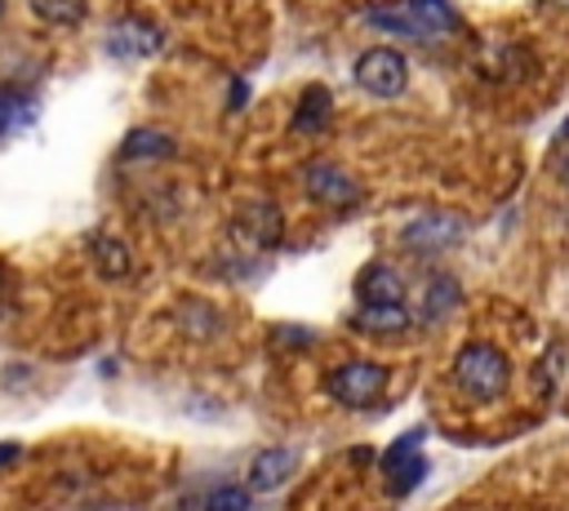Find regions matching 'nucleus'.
I'll list each match as a JSON object with an SVG mask.
<instances>
[{"label":"nucleus","instance_id":"nucleus-1","mask_svg":"<svg viewBox=\"0 0 569 511\" xmlns=\"http://www.w3.org/2000/svg\"><path fill=\"white\" fill-rule=\"evenodd\" d=\"M507 378H511V364L493 342H467L453 360V382L480 404L498 400L507 391Z\"/></svg>","mask_w":569,"mask_h":511},{"label":"nucleus","instance_id":"nucleus-2","mask_svg":"<svg viewBox=\"0 0 569 511\" xmlns=\"http://www.w3.org/2000/svg\"><path fill=\"white\" fill-rule=\"evenodd\" d=\"M369 27H382V31H400V36H445L458 27V13L449 0H400L391 9H369Z\"/></svg>","mask_w":569,"mask_h":511},{"label":"nucleus","instance_id":"nucleus-3","mask_svg":"<svg viewBox=\"0 0 569 511\" xmlns=\"http://www.w3.org/2000/svg\"><path fill=\"white\" fill-rule=\"evenodd\" d=\"M382 387H387V369L373 364V360H347V364H338V369L325 378V391H329L338 404H347V409L373 404V400L382 395Z\"/></svg>","mask_w":569,"mask_h":511},{"label":"nucleus","instance_id":"nucleus-4","mask_svg":"<svg viewBox=\"0 0 569 511\" xmlns=\"http://www.w3.org/2000/svg\"><path fill=\"white\" fill-rule=\"evenodd\" d=\"M351 76H356V84L365 89V93H373V98H396V93H405V84H409V62H405V53L400 49H369V53H360V62L351 67Z\"/></svg>","mask_w":569,"mask_h":511},{"label":"nucleus","instance_id":"nucleus-5","mask_svg":"<svg viewBox=\"0 0 569 511\" xmlns=\"http://www.w3.org/2000/svg\"><path fill=\"white\" fill-rule=\"evenodd\" d=\"M462 231H467V222H462L458 213L431 209V213L409 218V222L400 227V240H405V249H413V253H445V249H453V244L462 240Z\"/></svg>","mask_w":569,"mask_h":511},{"label":"nucleus","instance_id":"nucleus-6","mask_svg":"<svg viewBox=\"0 0 569 511\" xmlns=\"http://www.w3.org/2000/svg\"><path fill=\"white\" fill-rule=\"evenodd\" d=\"M307 196L320 200V204H333V209H347V204H360V187L338 169V164H311L307 178H302Z\"/></svg>","mask_w":569,"mask_h":511},{"label":"nucleus","instance_id":"nucleus-7","mask_svg":"<svg viewBox=\"0 0 569 511\" xmlns=\"http://www.w3.org/2000/svg\"><path fill=\"white\" fill-rule=\"evenodd\" d=\"M160 44H164V36L151 22H138V18H124L107 31V53L111 58H151Z\"/></svg>","mask_w":569,"mask_h":511},{"label":"nucleus","instance_id":"nucleus-8","mask_svg":"<svg viewBox=\"0 0 569 511\" xmlns=\"http://www.w3.org/2000/svg\"><path fill=\"white\" fill-rule=\"evenodd\" d=\"M293 467H298L293 449H262L249 462V493H276L293 475Z\"/></svg>","mask_w":569,"mask_h":511},{"label":"nucleus","instance_id":"nucleus-9","mask_svg":"<svg viewBox=\"0 0 569 511\" xmlns=\"http://www.w3.org/2000/svg\"><path fill=\"white\" fill-rule=\"evenodd\" d=\"M356 293H360L365 307H396V302H405V280H400V271L373 262V267H365Z\"/></svg>","mask_w":569,"mask_h":511},{"label":"nucleus","instance_id":"nucleus-10","mask_svg":"<svg viewBox=\"0 0 569 511\" xmlns=\"http://www.w3.org/2000/svg\"><path fill=\"white\" fill-rule=\"evenodd\" d=\"M89 253H93V262H98V271H102L107 280H124V275L133 271V258H129L124 240H116L111 231H93V236H89Z\"/></svg>","mask_w":569,"mask_h":511},{"label":"nucleus","instance_id":"nucleus-11","mask_svg":"<svg viewBox=\"0 0 569 511\" xmlns=\"http://www.w3.org/2000/svg\"><path fill=\"white\" fill-rule=\"evenodd\" d=\"M462 302V289H458V280L453 275H431L427 280V293H422V320H431V324H440V320H449L453 315V307Z\"/></svg>","mask_w":569,"mask_h":511},{"label":"nucleus","instance_id":"nucleus-12","mask_svg":"<svg viewBox=\"0 0 569 511\" xmlns=\"http://www.w3.org/2000/svg\"><path fill=\"white\" fill-rule=\"evenodd\" d=\"M351 324L365 329V333H405L413 324V315H409L405 302H396V307H360L351 315Z\"/></svg>","mask_w":569,"mask_h":511},{"label":"nucleus","instance_id":"nucleus-13","mask_svg":"<svg viewBox=\"0 0 569 511\" xmlns=\"http://www.w3.org/2000/svg\"><path fill=\"white\" fill-rule=\"evenodd\" d=\"M329 116H333V98H329V89H325V84H311V89L302 93L298 111H293V129H298V133H320Z\"/></svg>","mask_w":569,"mask_h":511},{"label":"nucleus","instance_id":"nucleus-14","mask_svg":"<svg viewBox=\"0 0 569 511\" xmlns=\"http://www.w3.org/2000/svg\"><path fill=\"white\" fill-rule=\"evenodd\" d=\"M120 156L124 160H160V156H173V138H164L160 129H133L120 142Z\"/></svg>","mask_w":569,"mask_h":511},{"label":"nucleus","instance_id":"nucleus-15","mask_svg":"<svg viewBox=\"0 0 569 511\" xmlns=\"http://www.w3.org/2000/svg\"><path fill=\"white\" fill-rule=\"evenodd\" d=\"M249 489L244 484H218L209 498H204V511H249Z\"/></svg>","mask_w":569,"mask_h":511},{"label":"nucleus","instance_id":"nucleus-16","mask_svg":"<svg viewBox=\"0 0 569 511\" xmlns=\"http://www.w3.org/2000/svg\"><path fill=\"white\" fill-rule=\"evenodd\" d=\"M31 13L44 22H76L84 13V0H31Z\"/></svg>","mask_w":569,"mask_h":511},{"label":"nucleus","instance_id":"nucleus-17","mask_svg":"<svg viewBox=\"0 0 569 511\" xmlns=\"http://www.w3.org/2000/svg\"><path fill=\"white\" fill-rule=\"evenodd\" d=\"M422 475H427V458L418 453V458H409L405 467H396V471L387 475V489H391V493H409V489H418Z\"/></svg>","mask_w":569,"mask_h":511},{"label":"nucleus","instance_id":"nucleus-18","mask_svg":"<svg viewBox=\"0 0 569 511\" xmlns=\"http://www.w3.org/2000/svg\"><path fill=\"white\" fill-rule=\"evenodd\" d=\"M418 440H422V431H409V435H400V440H396V444L382 453V471L391 475L396 467H405L409 458H418Z\"/></svg>","mask_w":569,"mask_h":511},{"label":"nucleus","instance_id":"nucleus-19","mask_svg":"<svg viewBox=\"0 0 569 511\" xmlns=\"http://www.w3.org/2000/svg\"><path fill=\"white\" fill-rule=\"evenodd\" d=\"M13 120H18V98L13 93H0V133L13 129Z\"/></svg>","mask_w":569,"mask_h":511},{"label":"nucleus","instance_id":"nucleus-20","mask_svg":"<svg viewBox=\"0 0 569 511\" xmlns=\"http://www.w3.org/2000/svg\"><path fill=\"white\" fill-rule=\"evenodd\" d=\"M13 458H18V444H13V440H0V467L13 462Z\"/></svg>","mask_w":569,"mask_h":511},{"label":"nucleus","instance_id":"nucleus-21","mask_svg":"<svg viewBox=\"0 0 569 511\" xmlns=\"http://www.w3.org/2000/svg\"><path fill=\"white\" fill-rule=\"evenodd\" d=\"M556 173H560V182H569V151L560 156V169H556Z\"/></svg>","mask_w":569,"mask_h":511},{"label":"nucleus","instance_id":"nucleus-22","mask_svg":"<svg viewBox=\"0 0 569 511\" xmlns=\"http://www.w3.org/2000/svg\"><path fill=\"white\" fill-rule=\"evenodd\" d=\"M556 4H565V0H556Z\"/></svg>","mask_w":569,"mask_h":511}]
</instances>
